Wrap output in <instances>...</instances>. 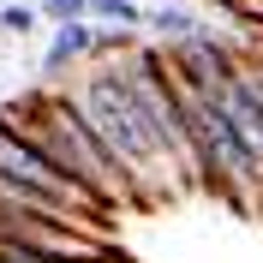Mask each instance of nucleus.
<instances>
[{
	"instance_id": "obj_2",
	"label": "nucleus",
	"mask_w": 263,
	"mask_h": 263,
	"mask_svg": "<svg viewBox=\"0 0 263 263\" xmlns=\"http://www.w3.org/2000/svg\"><path fill=\"white\" fill-rule=\"evenodd\" d=\"M96 54V24L78 18V24H54L48 30V48H42V78L60 84V78H78Z\"/></svg>"
},
{
	"instance_id": "obj_1",
	"label": "nucleus",
	"mask_w": 263,
	"mask_h": 263,
	"mask_svg": "<svg viewBox=\"0 0 263 263\" xmlns=\"http://www.w3.org/2000/svg\"><path fill=\"white\" fill-rule=\"evenodd\" d=\"M72 96V108H78V120L90 126V138L102 144V156L114 162V174L126 180L132 197H162V192H180V185L167 180V167L156 162V149H149L144 126H138V114L126 108V96H120V84L108 66H84L78 84L66 90Z\"/></svg>"
},
{
	"instance_id": "obj_7",
	"label": "nucleus",
	"mask_w": 263,
	"mask_h": 263,
	"mask_svg": "<svg viewBox=\"0 0 263 263\" xmlns=\"http://www.w3.org/2000/svg\"><path fill=\"white\" fill-rule=\"evenodd\" d=\"M228 18L239 24V30H251L263 42V0H239V6H228Z\"/></svg>"
},
{
	"instance_id": "obj_5",
	"label": "nucleus",
	"mask_w": 263,
	"mask_h": 263,
	"mask_svg": "<svg viewBox=\"0 0 263 263\" xmlns=\"http://www.w3.org/2000/svg\"><path fill=\"white\" fill-rule=\"evenodd\" d=\"M42 30V12H36L30 0H0V36H18V42H30Z\"/></svg>"
},
{
	"instance_id": "obj_4",
	"label": "nucleus",
	"mask_w": 263,
	"mask_h": 263,
	"mask_svg": "<svg viewBox=\"0 0 263 263\" xmlns=\"http://www.w3.org/2000/svg\"><path fill=\"white\" fill-rule=\"evenodd\" d=\"M84 18L102 30H132L144 36V0H84Z\"/></svg>"
},
{
	"instance_id": "obj_6",
	"label": "nucleus",
	"mask_w": 263,
	"mask_h": 263,
	"mask_svg": "<svg viewBox=\"0 0 263 263\" xmlns=\"http://www.w3.org/2000/svg\"><path fill=\"white\" fill-rule=\"evenodd\" d=\"M30 6L42 12L48 30H54V24H78V18H84V0H30Z\"/></svg>"
},
{
	"instance_id": "obj_3",
	"label": "nucleus",
	"mask_w": 263,
	"mask_h": 263,
	"mask_svg": "<svg viewBox=\"0 0 263 263\" xmlns=\"http://www.w3.org/2000/svg\"><path fill=\"white\" fill-rule=\"evenodd\" d=\"M144 30L162 42V48H180V42H192V36H203L210 24L185 6V0H156V6H144Z\"/></svg>"
},
{
	"instance_id": "obj_8",
	"label": "nucleus",
	"mask_w": 263,
	"mask_h": 263,
	"mask_svg": "<svg viewBox=\"0 0 263 263\" xmlns=\"http://www.w3.org/2000/svg\"><path fill=\"white\" fill-rule=\"evenodd\" d=\"M210 6H215V12H228V6H239V0H210Z\"/></svg>"
}]
</instances>
